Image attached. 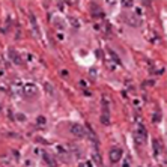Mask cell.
<instances>
[{"label": "cell", "mask_w": 167, "mask_h": 167, "mask_svg": "<svg viewBox=\"0 0 167 167\" xmlns=\"http://www.w3.org/2000/svg\"><path fill=\"white\" fill-rule=\"evenodd\" d=\"M23 93H24L27 98H33L38 95V86L35 83H27L24 84V87H23Z\"/></svg>", "instance_id": "cell-1"}, {"label": "cell", "mask_w": 167, "mask_h": 167, "mask_svg": "<svg viewBox=\"0 0 167 167\" xmlns=\"http://www.w3.org/2000/svg\"><path fill=\"white\" fill-rule=\"evenodd\" d=\"M122 155H124V150L120 149V148H113L109 154L110 161H111V163H119L120 158H122Z\"/></svg>", "instance_id": "cell-2"}, {"label": "cell", "mask_w": 167, "mask_h": 167, "mask_svg": "<svg viewBox=\"0 0 167 167\" xmlns=\"http://www.w3.org/2000/svg\"><path fill=\"white\" fill-rule=\"evenodd\" d=\"M71 133L74 134L75 137H78V139H81V137H84V128L81 125H78V124H74V125L71 126Z\"/></svg>", "instance_id": "cell-3"}, {"label": "cell", "mask_w": 167, "mask_h": 167, "mask_svg": "<svg viewBox=\"0 0 167 167\" xmlns=\"http://www.w3.org/2000/svg\"><path fill=\"white\" fill-rule=\"evenodd\" d=\"M137 139H140L142 142H145L148 139V133H146V130H145L143 125H139V128H137Z\"/></svg>", "instance_id": "cell-4"}, {"label": "cell", "mask_w": 167, "mask_h": 167, "mask_svg": "<svg viewBox=\"0 0 167 167\" xmlns=\"http://www.w3.org/2000/svg\"><path fill=\"white\" fill-rule=\"evenodd\" d=\"M93 160H95V163H96V164H102V160H101L100 154H98V150L96 149L93 150Z\"/></svg>", "instance_id": "cell-5"}, {"label": "cell", "mask_w": 167, "mask_h": 167, "mask_svg": "<svg viewBox=\"0 0 167 167\" xmlns=\"http://www.w3.org/2000/svg\"><path fill=\"white\" fill-rule=\"evenodd\" d=\"M71 20V23H72V26L74 27H80V23H78V20H74V18H69Z\"/></svg>", "instance_id": "cell-6"}, {"label": "cell", "mask_w": 167, "mask_h": 167, "mask_svg": "<svg viewBox=\"0 0 167 167\" xmlns=\"http://www.w3.org/2000/svg\"><path fill=\"white\" fill-rule=\"evenodd\" d=\"M154 146H155V150H157V154L160 152V146H158V142L157 140H154Z\"/></svg>", "instance_id": "cell-7"}, {"label": "cell", "mask_w": 167, "mask_h": 167, "mask_svg": "<svg viewBox=\"0 0 167 167\" xmlns=\"http://www.w3.org/2000/svg\"><path fill=\"white\" fill-rule=\"evenodd\" d=\"M124 6H126V8L133 6V2H124Z\"/></svg>", "instance_id": "cell-8"}, {"label": "cell", "mask_w": 167, "mask_h": 167, "mask_svg": "<svg viewBox=\"0 0 167 167\" xmlns=\"http://www.w3.org/2000/svg\"><path fill=\"white\" fill-rule=\"evenodd\" d=\"M38 124H45V119L44 117H38Z\"/></svg>", "instance_id": "cell-9"}]
</instances>
